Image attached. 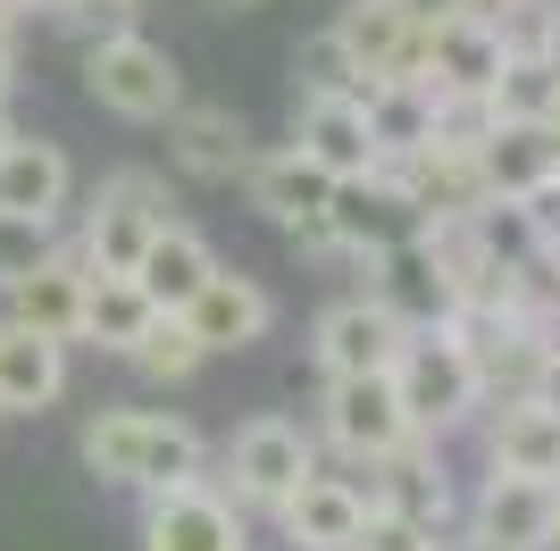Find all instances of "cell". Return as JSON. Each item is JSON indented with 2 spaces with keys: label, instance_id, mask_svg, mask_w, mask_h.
<instances>
[{
  "label": "cell",
  "instance_id": "6da1fadb",
  "mask_svg": "<svg viewBox=\"0 0 560 551\" xmlns=\"http://www.w3.org/2000/svg\"><path fill=\"white\" fill-rule=\"evenodd\" d=\"M75 452L117 493H176V484H201L210 443L192 435L185 418H160V410H101V418H84Z\"/></svg>",
  "mask_w": 560,
  "mask_h": 551
},
{
  "label": "cell",
  "instance_id": "7a4b0ae2",
  "mask_svg": "<svg viewBox=\"0 0 560 551\" xmlns=\"http://www.w3.org/2000/svg\"><path fill=\"white\" fill-rule=\"evenodd\" d=\"M385 385H394L401 426H410L419 443H444L452 426H468V418L486 410V392H477V367H468V343L452 335V326H435V335H410Z\"/></svg>",
  "mask_w": 560,
  "mask_h": 551
},
{
  "label": "cell",
  "instance_id": "3957f363",
  "mask_svg": "<svg viewBox=\"0 0 560 551\" xmlns=\"http://www.w3.org/2000/svg\"><path fill=\"white\" fill-rule=\"evenodd\" d=\"M160 226H176L167 184L151 176V167H117V176H101L93 209H84V243H75V259H84L93 276H135L142 251L160 243Z\"/></svg>",
  "mask_w": 560,
  "mask_h": 551
},
{
  "label": "cell",
  "instance_id": "277c9868",
  "mask_svg": "<svg viewBox=\"0 0 560 551\" xmlns=\"http://www.w3.org/2000/svg\"><path fill=\"white\" fill-rule=\"evenodd\" d=\"M84 92H93L109 117H126V126H167V117L185 109V68H176L151 34L126 25V34L84 50Z\"/></svg>",
  "mask_w": 560,
  "mask_h": 551
},
{
  "label": "cell",
  "instance_id": "5b68a950",
  "mask_svg": "<svg viewBox=\"0 0 560 551\" xmlns=\"http://www.w3.org/2000/svg\"><path fill=\"white\" fill-rule=\"evenodd\" d=\"M318 477V443L293 426V418H243L226 443V484H234V502H252V509H284L302 484Z\"/></svg>",
  "mask_w": 560,
  "mask_h": 551
},
{
  "label": "cell",
  "instance_id": "8992f818",
  "mask_svg": "<svg viewBox=\"0 0 560 551\" xmlns=\"http://www.w3.org/2000/svg\"><path fill=\"white\" fill-rule=\"evenodd\" d=\"M243 201L268 218V226L293 234V251L310 259H335V234H327V209H335V184L318 176L310 160H293V151H252V167H243Z\"/></svg>",
  "mask_w": 560,
  "mask_h": 551
},
{
  "label": "cell",
  "instance_id": "52a82bcc",
  "mask_svg": "<svg viewBox=\"0 0 560 551\" xmlns=\"http://www.w3.org/2000/svg\"><path fill=\"white\" fill-rule=\"evenodd\" d=\"M318 426H327V443L343 459H360V468L394 459L401 443H419L410 426H401V401H394L385 376H327V392H318Z\"/></svg>",
  "mask_w": 560,
  "mask_h": 551
},
{
  "label": "cell",
  "instance_id": "ba28073f",
  "mask_svg": "<svg viewBox=\"0 0 560 551\" xmlns=\"http://www.w3.org/2000/svg\"><path fill=\"white\" fill-rule=\"evenodd\" d=\"M142 551H252V535H243V509L201 477L142 502Z\"/></svg>",
  "mask_w": 560,
  "mask_h": 551
},
{
  "label": "cell",
  "instance_id": "9c48e42d",
  "mask_svg": "<svg viewBox=\"0 0 560 551\" xmlns=\"http://www.w3.org/2000/svg\"><path fill=\"white\" fill-rule=\"evenodd\" d=\"M560 484L536 477H486L468 502V551H552Z\"/></svg>",
  "mask_w": 560,
  "mask_h": 551
},
{
  "label": "cell",
  "instance_id": "30bf717a",
  "mask_svg": "<svg viewBox=\"0 0 560 551\" xmlns=\"http://www.w3.org/2000/svg\"><path fill=\"white\" fill-rule=\"evenodd\" d=\"M502 68H511V43H502V25L444 17V25H427V34H419V84H435L444 101H486Z\"/></svg>",
  "mask_w": 560,
  "mask_h": 551
},
{
  "label": "cell",
  "instance_id": "8fae6325",
  "mask_svg": "<svg viewBox=\"0 0 560 551\" xmlns=\"http://www.w3.org/2000/svg\"><path fill=\"white\" fill-rule=\"evenodd\" d=\"M376 176H385V184L401 192V209H410L419 226H460V218H477V209H486L477 160H468V151H444V142H427L419 160L376 167Z\"/></svg>",
  "mask_w": 560,
  "mask_h": 551
},
{
  "label": "cell",
  "instance_id": "7c38bea8",
  "mask_svg": "<svg viewBox=\"0 0 560 551\" xmlns=\"http://www.w3.org/2000/svg\"><path fill=\"white\" fill-rule=\"evenodd\" d=\"M327 34L343 43L360 92H369V84H394V75H419V25L401 17L394 0H343Z\"/></svg>",
  "mask_w": 560,
  "mask_h": 551
},
{
  "label": "cell",
  "instance_id": "4fadbf2b",
  "mask_svg": "<svg viewBox=\"0 0 560 551\" xmlns=\"http://www.w3.org/2000/svg\"><path fill=\"white\" fill-rule=\"evenodd\" d=\"M401 343H410V326L394 309H376L369 293L335 301L327 318H318V367L327 376H394Z\"/></svg>",
  "mask_w": 560,
  "mask_h": 551
},
{
  "label": "cell",
  "instance_id": "5bb4252c",
  "mask_svg": "<svg viewBox=\"0 0 560 551\" xmlns=\"http://www.w3.org/2000/svg\"><path fill=\"white\" fill-rule=\"evenodd\" d=\"M84 293H93V268H84L75 251H50L25 284H9V318H0V326L43 335V343L68 351L75 335H84Z\"/></svg>",
  "mask_w": 560,
  "mask_h": 551
},
{
  "label": "cell",
  "instance_id": "9a60e30c",
  "mask_svg": "<svg viewBox=\"0 0 560 551\" xmlns=\"http://www.w3.org/2000/svg\"><path fill=\"white\" fill-rule=\"evenodd\" d=\"M192 343H201V360H218V351H252L268 343V326H277V301H268V284L243 268H218L210 284H201V301L185 309Z\"/></svg>",
  "mask_w": 560,
  "mask_h": 551
},
{
  "label": "cell",
  "instance_id": "2e32d148",
  "mask_svg": "<svg viewBox=\"0 0 560 551\" xmlns=\"http://www.w3.org/2000/svg\"><path fill=\"white\" fill-rule=\"evenodd\" d=\"M293 160H310L327 184H360L376 176V151H369V117L360 101H293Z\"/></svg>",
  "mask_w": 560,
  "mask_h": 551
},
{
  "label": "cell",
  "instance_id": "e0dca14e",
  "mask_svg": "<svg viewBox=\"0 0 560 551\" xmlns=\"http://www.w3.org/2000/svg\"><path fill=\"white\" fill-rule=\"evenodd\" d=\"M167 160L185 167L192 184H234L252 167V134H243V117L226 101H185L167 117Z\"/></svg>",
  "mask_w": 560,
  "mask_h": 551
},
{
  "label": "cell",
  "instance_id": "ac0fdd59",
  "mask_svg": "<svg viewBox=\"0 0 560 551\" xmlns=\"http://www.w3.org/2000/svg\"><path fill=\"white\" fill-rule=\"evenodd\" d=\"M75 192V167L50 134H9L0 151V209L9 218H34V226H59V209Z\"/></svg>",
  "mask_w": 560,
  "mask_h": 551
},
{
  "label": "cell",
  "instance_id": "d6986e66",
  "mask_svg": "<svg viewBox=\"0 0 560 551\" xmlns=\"http://www.w3.org/2000/svg\"><path fill=\"white\" fill-rule=\"evenodd\" d=\"M360 518H369V493L351 477H327V468H318V477L277 509V535H284V551H351Z\"/></svg>",
  "mask_w": 560,
  "mask_h": 551
},
{
  "label": "cell",
  "instance_id": "ffe728a7",
  "mask_svg": "<svg viewBox=\"0 0 560 551\" xmlns=\"http://www.w3.org/2000/svg\"><path fill=\"white\" fill-rule=\"evenodd\" d=\"M477 418H486L493 477L560 484V410H544V401H502V410H477Z\"/></svg>",
  "mask_w": 560,
  "mask_h": 551
},
{
  "label": "cell",
  "instance_id": "44dd1931",
  "mask_svg": "<svg viewBox=\"0 0 560 551\" xmlns=\"http://www.w3.org/2000/svg\"><path fill=\"white\" fill-rule=\"evenodd\" d=\"M210 276H218V251L185 226V218H176V226H160V243L142 251V268L126 276V284H135V293L151 301L160 318H185L192 301H201V284H210Z\"/></svg>",
  "mask_w": 560,
  "mask_h": 551
},
{
  "label": "cell",
  "instance_id": "7402d4cb",
  "mask_svg": "<svg viewBox=\"0 0 560 551\" xmlns=\"http://www.w3.org/2000/svg\"><path fill=\"white\" fill-rule=\"evenodd\" d=\"M468 160H477L486 201H536L544 184H560V142L544 126H493Z\"/></svg>",
  "mask_w": 560,
  "mask_h": 551
},
{
  "label": "cell",
  "instance_id": "603a6c76",
  "mask_svg": "<svg viewBox=\"0 0 560 551\" xmlns=\"http://www.w3.org/2000/svg\"><path fill=\"white\" fill-rule=\"evenodd\" d=\"M360 117H369L376 167H401V160H419L427 142H435V84H419V75L369 84V92H360Z\"/></svg>",
  "mask_w": 560,
  "mask_h": 551
},
{
  "label": "cell",
  "instance_id": "cb8c5ba5",
  "mask_svg": "<svg viewBox=\"0 0 560 551\" xmlns=\"http://www.w3.org/2000/svg\"><path fill=\"white\" fill-rule=\"evenodd\" d=\"M59 392H68V351L0 326V418H43Z\"/></svg>",
  "mask_w": 560,
  "mask_h": 551
},
{
  "label": "cell",
  "instance_id": "d4e9b609",
  "mask_svg": "<svg viewBox=\"0 0 560 551\" xmlns=\"http://www.w3.org/2000/svg\"><path fill=\"white\" fill-rule=\"evenodd\" d=\"M376 509H401V518H419V527L444 535V509H452V484H444V459L435 443H401L394 459H376Z\"/></svg>",
  "mask_w": 560,
  "mask_h": 551
},
{
  "label": "cell",
  "instance_id": "484cf974",
  "mask_svg": "<svg viewBox=\"0 0 560 551\" xmlns=\"http://www.w3.org/2000/svg\"><path fill=\"white\" fill-rule=\"evenodd\" d=\"M151 326H160V309H151L126 276H93V293H84V335H75V343L109 351V360H135Z\"/></svg>",
  "mask_w": 560,
  "mask_h": 551
},
{
  "label": "cell",
  "instance_id": "4316f807",
  "mask_svg": "<svg viewBox=\"0 0 560 551\" xmlns=\"http://www.w3.org/2000/svg\"><path fill=\"white\" fill-rule=\"evenodd\" d=\"M293 101H360V75H351L343 43H335L327 25L293 43Z\"/></svg>",
  "mask_w": 560,
  "mask_h": 551
},
{
  "label": "cell",
  "instance_id": "83f0119b",
  "mask_svg": "<svg viewBox=\"0 0 560 551\" xmlns=\"http://www.w3.org/2000/svg\"><path fill=\"white\" fill-rule=\"evenodd\" d=\"M135 367L151 376V385H185L192 367H201V343H192V326H185V318H160L151 335H142Z\"/></svg>",
  "mask_w": 560,
  "mask_h": 551
},
{
  "label": "cell",
  "instance_id": "f1b7e54d",
  "mask_svg": "<svg viewBox=\"0 0 560 551\" xmlns=\"http://www.w3.org/2000/svg\"><path fill=\"white\" fill-rule=\"evenodd\" d=\"M50 251H59V226H34V218H9V209H0V293L25 284Z\"/></svg>",
  "mask_w": 560,
  "mask_h": 551
},
{
  "label": "cell",
  "instance_id": "f546056e",
  "mask_svg": "<svg viewBox=\"0 0 560 551\" xmlns=\"http://www.w3.org/2000/svg\"><path fill=\"white\" fill-rule=\"evenodd\" d=\"M351 551H444V535L419 527V518H401V509H376V502H369V518H360Z\"/></svg>",
  "mask_w": 560,
  "mask_h": 551
},
{
  "label": "cell",
  "instance_id": "4dcf8cb0",
  "mask_svg": "<svg viewBox=\"0 0 560 551\" xmlns=\"http://www.w3.org/2000/svg\"><path fill=\"white\" fill-rule=\"evenodd\" d=\"M394 9L419 25V34H427V25H444V17H460V0H394Z\"/></svg>",
  "mask_w": 560,
  "mask_h": 551
},
{
  "label": "cell",
  "instance_id": "1f68e13d",
  "mask_svg": "<svg viewBox=\"0 0 560 551\" xmlns=\"http://www.w3.org/2000/svg\"><path fill=\"white\" fill-rule=\"evenodd\" d=\"M9 75H18V25H0V92H9Z\"/></svg>",
  "mask_w": 560,
  "mask_h": 551
},
{
  "label": "cell",
  "instance_id": "d6a6232c",
  "mask_svg": "<svg viewBox=\"0 0 560 551\" xmlns=\"http://www.w3.org/2000/svg\"><path fill=\"white\" fill-rule=\"evenodd\" d=\"M25 9H50V17H59V9H68V0H18V17H25Z\"/></svg>",
  "mask_w": 560,
  "mask_h": 551
},
{
  "label": "cell",
  "instance_id": "836d02e7",
  "mask_svg": "<svg viewBox=\"0 0 560 551\" xmlns=\"http://www.w3.org/2000/svg\"><path fill=\"white\" fill-rule=\"evenodd\" d=\"M109 9H126V17H135V9H151V0H109Z\"/></svg>",
  "mask_w": 560,
  "mask_h": 551
},
{
  "label": "cell",
  "instance_id": "e575fe53",
  "mask_svg": "<svg viewBox=\"0 0 560 551\" xmlns=\"http://www.w3.org/2000/svg\"><path fill=\"white\" fill-rule=\"evenodd\" d=\"M9 134H18V126H9V109H0V151H9Z\"/></svg>",
  "mask_w": 560,
  "mask_h": 551
},
{
  "label": "cell",
  "instance_id": "d590c367",
  "mask_svg": "<svg viewBox=\"0 0 560 551\" xmlns=\"http://www.w3.org/2000/svg\"><path fill=\"white\" fill-rule=\"evenodd\" d=\"M552 551H560V518H552Z\"/></svg>",
  "mask_w": 560,
  "mask_h": 551
},
{
  "label": "cell",
  "instance_id": "8d00e7d4",
  "mask_svg": "<svg viewBox=\"0 0 560 551\" xmlns=\"http://www.w3.org/2000/svg\"><path fill=\"white\" fill-rule=\"evenodd\" d=\"M234 9H252V0H234Z\"/></svg>",
  "mask_w": 560,
  "mask_h": 551
}]
</instances>
